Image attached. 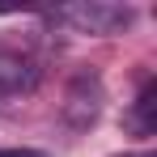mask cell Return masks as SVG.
<instances>
[{
	"instance_id": "6da1fadb",
	"label": "cell",
	"mask_w": 157,
	"mask_h": 157,
	"mask_svg": "<svg viewBox=\"0 0 157 157\" xmlns=\"http://www.w3.org/2000/svg\"><path fill=\"white\" fill-rule=\"evenodd\" d=\"M64 21H72L85 34H119L123 26H132V9L128 4H106V0H94V4H72L59 13Z\"/></svg>"
},
{
	"instance_id": "7a4b0ae2",
	"label": "cell",
	"mask_w": 157,
	"mask_h": 157,
	"mask_svg": "<svg viewBox=\"0 0 157 157\" xmlns=\"http://www.w3.org/2000/svg\"><path fill=\"white\" fill-rule=\"evenodd\" d=\"M38 85V64L26 51H13V47H0V98H13V94H30Z\"/></svg>"
},
{
	"instance_id": "3957f363",
	"label": "cell",
	"mask_w": 157,
	"mask_h": 157,
	"mask_svg": "<svg viewBox=\"0 0 157 157\" xmlns=\"http://www.w3.org/2000/svg\"><path fill=\"white\" fill-rule=\"evenodd\" d=\"M136 128H140V132H153V85H144L140 98H136Z\"/></svg>"
},
{
	"instance_id": "277c9868",
	"label": "cell",
	"mask_w": 157,
	"mask_h": 157,
	"mask_svg": "<svg viewBox=\"0 0 157 157\" xmlns=\"http://www.w3.org/2000/svg\"><path fill=\"white\" fill-rule=\"evenodd\" d=\"M0 157H47V153H34V149H0Z\"/></svg>"
},
{
	"instance_id": "5b68a950",
	"label": "cell",
	"mask_w": 157,
	"mask_h": 157,
	"mask_svg": "<svg viewBox=\"0 0 157 157\" xmlns=\"http://www.w3.org/2000/svg\"><path fill=\"white\" fill-rule=\"evenodd\" d=\"M123 157H153V153H123Z\"/></svg>"
}]
</instances>
